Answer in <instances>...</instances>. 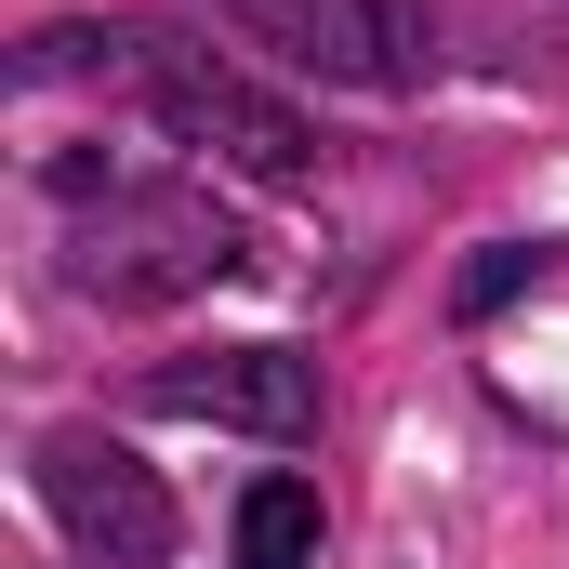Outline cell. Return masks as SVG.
I'll list each match as a JSON object with an SVG mask.
<instances>
[{"label":"cell","mask_w":569,"mask_h":569,"mask_svg":"<svg viewBox=\"0 0 569 569\" xmlns=\"http://www.w3.org/2000/svg\"><path fill=\"white\" fill-rule=\"evenodd\" d=\"M120 93H146L172 133L226 146V159H252V172H305L318 146H305V120H291L279 93H252L239 67H212V53H186V40H159V27H120Z\"/></svg>","instance_id":"cell-1"},{"label":"cell","mask_w":569,"mask_h":569,"mask_svg":"<svg viewBox=\"0 0 569 569\" xmlns=\"http://www.w3.org/2000/svg\"><path fill=\"white\" fill-rule=\"evenodd\" d=\"M239 266V226L212 212V199H172V186H133V199H107L80 239H67V279L80 291H120V305H159V291H199Z\"/></svg>","instance_id":"cell-2"},{"label":"cell","mask_w":569,"mask_h":569,"mask_svg":"<svg viewBox=\"0 0 569 569\" xmlns=\"http://www.w3.org/2000/svg\"><path fill=\"white\" fill-rule=\"evenodd\" d=\"M40 503L67 517L80 557H107V569H159V557H172V490L146 477L120 437H93V425H53V437H40Z\"/></svg>","instance_id":"cell-3"},{"label":"cell","mask_w":569,"mask_h":569,"mask_svg":"<svg viewBox=\"0 0 569 569\" xmlns=\"http://www.w3.org/2000/svg\"><path fill=\"white\" fill-rule=\"evenodd\" d=\"M146 411H172V425H239V437H305L318 425V358H291V345L159 358V371H146Z\"/></svg>","instance_id":"cell-4"},{"label":"cell","mask_w":569,"mask_h":569,"mask_svg":"<svg viewBox=\"0 0 569 569\" xmlns=\"http://www.w3.org/2000/svg\"><path fill=\"white\" fill-rule=\"evenodd\" d=\"M252 40H279L291 67H318V80H358V93H398L425 53H411V27H398V0H226Z\"/></svg>","instance_id":"cell-5"},{"label":"cell","mask_w":569,"mask_h":569,"mask_svg":"<svg viewBox=\"0 0 569 569\" xmlns=\"http://www.w3.org/2000/svg\"><path fill=\"white\" fill-rule=\"evenodd\" d=\"M239 569H318V490H305V477H252V503H239Z\"/></svg>","instance_id":"cell-6"},{"label":"cell","mask_w":569,"mask_h":569,"mask_svg":"<svg viewBox=\"0 0 569 569\" xmlns=\"http://www.w3.org/2000/svg\"><path fill=\"white\" fill-rule=\"evenodd\" d=\"M530 279H543V252H530V239H503V252H477V266L450 279V305H463V318H490V305H517Z\"/></svg>","instance_id":"cell-7"}]
</instances>
